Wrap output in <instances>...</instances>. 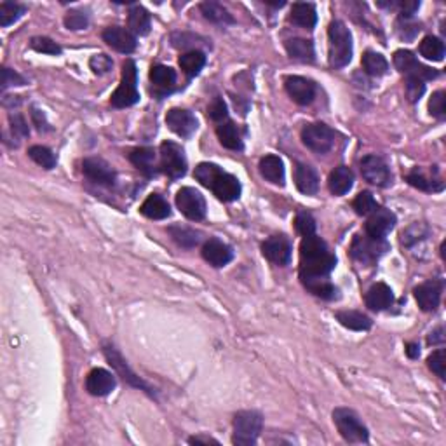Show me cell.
Segmentation results:
<instances>
[{"label": "cell", "mask_w": 446, "mask_h": 446, "mask_svg": "<svg viewBox=\"0 0 446 446\" xmlns=\"http://www.w3.org/2000/svg\"><path fill=\"white\" fill-rule=\"evenodd\" d=\"M160 171L171 180L182 178L187 173V157L182 147L175 142H164L160 145Z\"/></svg>", "instance_id": "9"}, {"label": "cell", "mask_w": 446, "mask_h": 446, "mask_svg": "<svg viewBox=\"0 0 446 446\" xmlns=\"http://www.w3.org/2000/svg\"><path fill=\"white\" fill-rule=\"evenodd\" d=\"M103 41L111 49H116L117 52H123V54H131L138 45L136 37L129 30L120 28V26H108L107 30L103 32Z\"/></svg>", "instance_id": "22"}, {"label": "cell", "mask_w": 446, "mask_h": 446, "mask_svg": "<svg viewBox=\"0 0 446 446\" xmlns=\"http://www.w3.org/2000/svg\"><path fill=\"white\" fill-rule=\"evenodd\" d=\"M301 142L314 153H326L334 145V131L323 123H310L301 127Z\"/></svg>", "instance_id": "8"}, {"label": "cell", "mask_w": 446, "mask_h": 446, "mask_svg": "<svg viewBox=\"0 0 446 446\" xmlns=\"http://www.w3.org/2000/svg\"><path fill=\"white\" fill-rule=\"evenodd\" d=\"M361 173L368 183L376 187H389L392 175L385 160L380 156H366L361 160Z\"/></svg>", "instance_id": "13"}, {"label": "cell", "mask_w": 446, "mask_h": 446, "mask_svg": "<svg viewBox=\"0 0 446 446\" xmlns=\"http://www.w3.org/2000/svg\"><path fill=\"white\" fill-rule=\"evenodd\" d=\"M204 65L206 56L204 52L199 51V49H192V51L180 56V67H182L183 74H185L187 77H195V75L201 74Z\"/></svg>", "instance_id": "35"}, {"label": "cell", "mask_w": 446, "mask_h": 446, "mask_svg": "<svg viewBox=\"0 0 446 446\" xmlns=\"http://www.w3.org/2000/svg\"><path fill=\"white\" fill-rule=\"evenodd\" d=\"M89 67L96 75H105L111 70L114 61H111L110 56L107 54H94L89 60Z\"/></svg>", "instance_id": "56"}, {"label": "cell", "mask_w": 446, "mask_h": 446, "mask_svg": "<svg viewBox=\"0 0 446 446\" xmlns=\"http://www.w3.org/2000/svg\"><path fill=\"white\" fill-rule=\"evenodd\" d=\"M89 25V16L84 11H70L65 16V26L68 30H84Z\"/></svg>", "instance_id": "52"}, {"label": "cell", "mask_w": 446, "mask_h": 446, "mask_svg": "<svg viewBox=\"0 0 446 446\" xmlns=\"http://www.w3.org/2000/svg\"><path fill=\"white\" fill-rule=\"evenodd\" d=\"M361 63H363V68H365L366 74L372 75V77H382V75H385L387 70H389V63H387L385 58H383L380 52L375 51H366L365 54H363Z\"/></svg>", "instance_id": "40"}, {"label": "cell", "mask_w": 446, "mask_h": 446, "mask_svg": "<svg viewBox=\"0 0 446 446\" xmlns=\"http://www.w3.org/2000/svg\"><path fill=\"white\" fill-rule=\"evenodd\" d=\"M304 286L316 297L323 298V300H334L339 298V290L334 284H331L326 277H316V279H304L301 281Z\"/></svg>", "instance_id": "36"}, {"label": "cell", "mask_w": 446, "mask_h": 446, "mask_svg": "<svg viewBox=\"0 0 446 446\" xmlns=\"http://www.w3.org/2000/svg\"><path fill=\"white\" fill-rule=\"evenodd\" d=\"M429 114L436 119H445L446 116V93L445 91H436L429 101Z\"/></svg>", "instance_id": "51"}, {"label": "cell", "mask_w": 446, "mask_h": 446, "mask_svg": "<svg viewBox=\"0 0 446 446\" xmlns=\"http://www.w3.org/2000/svg\"><path fill=\"white\" fill-rule=\"evenodd\" d=\"M429 234H431V229L427 227V223L415 222L412 223L406 231H403L401 244L406 246V248H412V246L416 244V242L424 241Z\"/></svg>", "instance_id": "42"}, {"label": "cell", "mask_w": 446, "mask_h": 446, "mask_svg": "<svg viewBox=\"0 0 446 446\" xmlns=\"http://www.w3.org/2000/svg\"><path fill=\"white\" fill-rule=\"evenodd\" d=\"M140 100L138 93V70L136 63L133 60H126L123 65V75H120V84L111 94L110 103L116 108L133 107Z\"/></svg>", "instance_id": "5"}, {"label": "cell", "mask_w": 446, "mask_h": 446, "mask_svg": "<svg viewBox=\"0 0 446 446\" xmlns=\"http://www.w3.org/2000/svg\"><path fill=\"white\" fill-rule=\"evenodd\" d=\"M9 124H11V133L14 138H28L30 136V127L26 124L25 117L21 114H9Z\"/></svg>", "instance_id": "54"}, {"label": "cell", "mask_w": 446, "mask_h": 446, "mask_svg": "<svg viewBox=\"0 0 446 446\" xmlns=\"http://www.w3.org/2000/svg\"><path fill=\"white\" fill-rule=\"evenodd\" d=\"M201 12L208 21L215 23V25H232L234 23V18H232L231 12L223 8L218 2H213V0H208V2H202L201 4Z\"/></svg>", "instance_id": "37"}, {"label": "cell", "mask_w": 446, "mask_h": 446, "mask_svg": "<svg viewBox=\"0 0 446 446\" xmlns=\"http://www.w3.org/2000/svg\"><path fill=\"white\" fill-rule=\"evenodd\" d=\"M190 445H199V443H204V445H218V441L213 438H208V436H193V438L189 439Z\"/></svg>", "instance_id": "61"}, {"label": "cell", "mask_w": 446, "mask_h": 446, "mask_svg": "<svg viewBox=\"0 0 446 446\" xmlns=\"http://www.w3.org/2000/svg\"><path fill=\"white\" fill-rule=\"evenodd\" d=\"M216 136H218L220 143H222L225 149L235 150V152H241V150L244 149L241 133H239L237 126H235L234 123H231V120H225V123H222L216 127Z\"/></svg>", "instance_id": "32"}, {"label": "cell", "mask_w": 446, "mask_h": 446, "mask_svg": "<svg viewBox=\"0 0 446 446\" xmlns=\"http://www.w3.org/2000/svg\"><path fill=\"white\" fill-rule=\"evenodd\" d=\"M389 251L385 239H373L370 235H356L350 246V257L363 265H373Z\"/></svg>", "instance_id": "7"}, {"label": "cell", "mask_w": 446, "mask_h": 446, "mask_svg": "<svg viewBox=\"0 0 446 446\" xmlns=\"http://www.w3.org/2000/svg\"><path fill=\"white\" fill-rule=\"evenodd\" d=\"M166 124L180 138H190L198 131V119L185 108H171L166 114Z\"/></svg>", "instance_id": "15"}, {"label": "cell", "mask_w": 446, "mask_h": 446, "mask_svg": "<svg viewBox=\"0 0 446 446\" xmlns=\"http://www.w3.org/2000/svg\"><path fill=\"white\" fill-rule=\"evenodd\" d=\"M143 216L150 220H164L167 216H171V208H169V202L159 195V193H152L145 199V202L140 208Z\"/></svg>", "instance_id": "31"}, {"label": "cell", "mask_w": 446, "mask_h": 446, "mask_svg": "<svg viewBox=\"0 0 446 446\" xmlns=\"http://www.w3.org/2000/svg\"><path fill=\"white\" fill-rule=\"evenodd\" d=\"M290 21L293 25L301 26V28L312 30L317 23V12L314 4H310V2H297V4H293L290 12Z\"/></svg>", "instance_id": "28"}, {"label": "cell", "mask_w": 446, "mask_h": 446, "mask_svg": "<svg viewBox=\"0 0 446 446\" xmlns=\"http://www.w3.org/2000/svg\"><path fill=\"white\" fill-rule=\"evenodd\" d=\"M427 342L431 343V346H441V343L445 342V328L443 326L436 328V330L429 334Z\"/></svg>", "instance_id": "60"}, {"label": "cell", "mask_w": 446, "mask_h": 446, "mask_svg": "<svg viewBox=\"0 0 446 446\" xmlns=\"http://www.w3.org/2000/svg\"><path fill=\"white\" fill-rule=\"evenodd\" d=\"M337 319L342 326L352 331H368L373 324L366 314L357 312V310H340V312H337Z\"/></svg>", "instance_id": "34"}, {"label": "cell", "mask_w": 446, "mask_h": 446, "mask_svg": "<svg viewBox=\"0 0 446 446\" xmlns=\"http://www.w3.org/2000/svg\"><path fill=\"white\" fill-rule=\"evenodd\" d=\"M392 8H398L401 11V16H410L413 18L418 8H421V2H416V0H399V2H392Z\"/></svg>", "instance_id": "58"}, {"label": "cell", "mask_w": 446, "mask_h": 446, "mask_svg": "<svg viewBox=\"0 0 446 446\" xmlns=\"http://www.w3.org/2000/svg\"><path fill=\"white\" fill-rule=\"evenodd\" d=\"M169 235L173 237V241L182 248H195L201 242V234L193 229L183 227V225H173L167 229Z\"/></svg>", "instance_id": "39"}, {"label": "cell", "mask_w": 446, "mask_h": 446, "mask_svg": "<svg viewBox=\"0 0 446 446\" xmlns=\"http://www.w3.org/2000/svg\"><path fill=\"white\" fill-rule=\"evenodd\" d=\"M284 47H286L288 54H290L293 60L304 61V63H312L314 58H316L312 41H307V39H288V41L284 42Z\"/></svg>", "instance_id": "29"}, {"label": "cell", "mask_w": 446, "mask_h": 446, "mask_svg": "<svg viewBox=\"0 0 446 446\" xmlns=\"http://www.w3.org/2000/svg\"><path fill=\"white\" fill-rule=\"evenodd\" d=\"M330 41V65L333 68H343L352 60V34L340 19L330 23L328 28Z\"/></svg>", "instance_id": "3"}, {"label": "cell", "mask_w": 446, "mask_h": 446, "mask_svg": "<svg viewBox=\"0 0 446 446\" xmlns=\"http://www.w3.org/2000/svg\"><path fill=\"white\" fill-rule=\"evenodd\" d=\"M394 67L405 77H416L422 78L424 82L432 81L439 75L438 70L422 65L421 61L416 60V56L412 51H406V49H399V51L394 52Z\"/></svg>", "instance_id": "11"}, {"label": "cell", "mask_w": 446, "mask_h": 446, "mask_svg": "<svg viewBox=\"0 0 446 446\" xmlns=\"http://www.w3.org/2000/svg\"><path fill=\"white\" fill-rule=\"evenodd\" d=\"M208 116L209 119L215 120V123H225L229 119V110H227V103L222 100V98H215L211 101V105L208 107Z\"/></svg>", "instance_id": "53"}, {"label": "cell", "mask_w": 446, "mask_h": 446, "mask_svg": "<svg viewBox=\"0 0 446 446\" xmlns=\"http://www.w3.org/2000/svg\"><path fill=\"white\" fill-rule=\"evenodd\" d=\"M32 119H34V124L37 126V129L41 133H45V131H51V126H49L47 119H45L44 111L39 110V108H32Z\"/></svg>", "instance_id": "59"}, {"label": "cell", "mask_w": 446, "mask_h": 446, "mask_svg": "<svg viewBox=\"0 0 446 446\" xmlns=\"http://www.w3.org/2000/svg\"><path fill=\"white\" fill-rule=\"evenodd\" d=\"M337 265V257L316 234L304 237L300 244V279L326 277Z\"/></svg>", "instance_id": "1"}, {"label": "cell", "mask_w": 446, "mask_h": 446, "mask_svg": "<svg viewBox=\"0 0 446 446\" xmlns=\"http://www.w3.org/2000/svg\"><path fill=\"white\" fill-rule=\"evenodd\" d=\"M202 258H204L209 265L220 268V267H225V265L234 258V251H232V248L227 244V242L220 241V239L216 237H211L204 242V246H202Z\"/></svg>", "instance_id": "20"}, {"label": "cell", "mask_w": 446, "mask_h": 446, "mask_svg": "<svg viewBox=\"0 0 446 446\" xmlns=\"http://www.w3.org/2000/svg\"><path fill=\"white\" fill-rule=\"evenodd\" d=\"M396 28H398V35L403 41H413L421 32V25L410 16H399Z\"/></svg>", "instance_id": "46"}, {"label": "cell", "mask_w": 446, "mask_h": 446, "mask_svg": "<svg viewBox=\"0 0 446 446\" xmlns=\"http://www.w3.org/2000/svg\"><path fill=\"white\" fill-rule=\"evenodd\" d=\"M406 182L422 192H441L445 189V183L439 178L438 167H432L431 176L425 175L422 167H413L412 171L406 175Z\"/></svg>", "instance_id": "23"}, {"label": "cell", "mask_w": 446, "mask_h": 446, "mask_svg": "<svg viewBox=\"0 0 446 446\" xmlns=\"http://www.w3.org/2000/svg\"><path fill=\"white\" fill-rule=\"evenodd\" d=\"M116 376L103 368L91 370L86 379V390L91 396H96V398L108 396L111 390L116 389Z\"/></svg>", "instance_id": "21"}, {"label": "cell", "mask_w": 446, "mask_h": 446, "mask_svg": "<svg viewBox=\"0 0 446 446\" xmlns=\"http://www.w3.org/2000/svg\"><path fill=\"white\" fill-rule=\"evenodd\" d=\"M103 352H105V356H107L108 363H110V365L116 368V372L119 373V375L123 376V379L126 380L129 385L136 387V389H140V390H145L147 394H150V396L156 394L152 387H150L147 382H143V380L140 379V376H138L136 373L129 368V366H127V361L120 356V352L116 349V347L108 343V346L103 347Z\"/></svg>", "instance_id": "12"}, {"label": "cell", "mask_w": 446, "mask_h": 446, "mask_svg": "<svg viewBox=\"0 0 446 446\" xmlns=\"http://www.w3.org/2000/svg\"><path fill=\"white\" fill-rule=\"evenodd\" d=\"M295 227H297L298 234L309 237V235L316 234V220L309 211H301L295 218Z\"/></svg>", "instance_id": "47"}, {"label": "cell", "mask_w": 446, "mask_h": 446, "mask_svg": "<svg viewBox=\"0 0 446 446\" xmlns=\"http://www.w3.org/2000/svg\"><path fill=\"white\" fill-rule=\"evenodd\" d=\"M427 366L432 373L439 376L441 380L446 379V352L445 349H438L427 357Z\"/></svg>", "instance_id": "48"}, {"label": "cell", "mask_w": 446, "mask_h": 446, "mask_svg": "<svg viewBox=\"0 0 446 446\" xmlns=\"http://www.w3.org/2000/svg\"><path fill=\"white\" fill-rule=\"evenodd\" d=\"M28 157H30L35 164L44 167V169H52V167H56V162H58L52 150L42 145L30 147V149H28Z\"/></svg>", "instance_id": "44"}, {"label": "cell", "mask_w": 446, "mask_h": 446, "mask_svg": "<svg viewBox=\"0 0 446 446\" xmlns=\"http://www.w3.org/2000/svg\"><path fill=\"white\" fill-rule=\"evenodd\" d=\"M354 185V173L350 167L339 166L334 167L328 178V187L333 195H346Z\"/></svg>", "instance_id": "26"}, {"label": "cell", "mask_w": 446, "mask_h": 446, "mask_svg": "<svg viewBox=\"0 0 446 446\" xmlns=\"http://www.w3.org/2000/svg\"><path fill=\"white\" fill-rule=\"evenodd\" d=\"M26 78L23 75H19L16 70L4 67L2 68V91H6L8 87L12 86H25Z\"/></svg>", "instance_id": "57"}, {"label": "cell", "mask_w": 446, "mask_h": 446, "mask_svg": "<svg viewBox=\"0 0 446 446\" xmlns=\"http://www.w3.org/2000/svg\"><path fill=\"white\" fill-rule=\"evenodd\" d=\"M176 206L185 218L192 222H201L206 216V199L199 190L192 187H183L176 193Z\"/></svg>", "instance_id": "10"}, {"label": "cell", "mask_w": 446, "mask_h": 446, "mask_svg": "<svg viewBox=\"0 0 446 446\" xmlns=\"http://www.w3.org/2000/svg\"><path fill=\"white\" fill-rule=\"evenodd\" d=\"M150 81L159 89H171L176 84V72L171 67H166V65H153L150 68Z\"/></svg>", "instance_id": "38"}, {"label": "cell", "mask_w": 446, "mask_h": 446, "mask_svg": "<svg viewBox=\"0 0 446 446\" xmlns=\"http://www.w3.org/2000/svg\"><path fill=\"white\" fill-rule=\"evenodd\" d=\"M352 208L356 209L357 215H370V213H373L375 209H379V202L375 201V198H373V193L368 192V190H365V192L357 193V198L352 201Z\"/></svg>", "instance_id": "45"}, {"label": "cell", "mask_w": 446, "mask_h": 446, "mask_svg": "<svg viewBox=\"0 0 446 446\" xmlns=\"http://www.w3.org/2000/svg\"><path fill=\"white\" fill-rule=\"evenodd\" d=\"M396 225V215L390 209L379 208L370 213V218L366 222V235L373 239H385Z\"/></svg>", "instance_id": "18"}, {"label": "cell", "mask_w": 446, "mask_h": 446, "mask_svg": "<svg viewBox=\"0 0 446 446\" xmlns=\"http://www.w3.org/2000/svg\"><path fill=\"white\" fill-rule=\"evenodd\" d=\"M405 91H406V98H408L412 103L421 100L425 93V82L422 78L416 77H406V84H405Z\"/></svg>", "instance_id": "50"}, {"label": "cell", "mask_w": 446, "mask_h": 446, "mask_svg": "<svg viewBox=\"0 0 446 446\" xmlns=\"http://www.w3.org/2000/svg\"><path fill=\"white\" fill-rule=\"evenodd\" d=\"M199 41H204V39H201L199 35H193V34H185V32H176V34L171 35V42L175 47L178 49H187V47H195V45H199L201 42Z\"/></svg>", "instance_id": "55"}, {"label": "cell", "mask_w": 446, "mask_h": 446, "mask_svg": "<svg viewBox=\"0 0 446 446\" xmlns=\"http://www.w3.org/2000/svg\"><path fill=\"white\" fill-rule=\"evenodd\" d=\"M234 434L232 443L237 446H253L258 441L262 427H264V416L255 410H244L235 413L234 416Z\"/></svg>", "instance_id": "4"}, {"label": "cell", "mask_w": 446, "mask_h": 446, "mask_svg": "<svg viewBox=\"0 0 446 446\" xmlns=\"http://www.w3.org/2000/svg\"><path fill=\"white\" fill-rule=\"evenodd\" d=\"M413 293H415L416 304L424 312H434L439 307V301H441L443 283L441 281H427V283L416 286Z\"/></svg>", "instance_id": "19"}, {"label": "cell", "mask_w": 446, "mask_h": 446, "mask_svg": "<svg viewBox=\"0 0 446 446\" xmlns=\"http://www.w3.org/2000/svg\"><path fill=\"white\" fill-rule=\"evenodd\" d=\"M127 26L133 35H149L150 26H152V18H150L149 11L142 6H133L129 9V16H127Z\"/></svg>", "instance_id": "30"}, {"label": "cell", "mask_w": 446, "mask_h": 446, "mask_svg": "<svg viewBox=\"0 0 446 446\" xmlns=\"http://www.w3.org/2000/svg\"><path fill=\"white\" fill-rule=\"evenodd\" d=\"M82 173L91 182L103 187H111L117 180L114 167L107 160L101 159V157H87V159H84V162H82Z\"/></svg>", "instance_id": "14"}, {"label": "cell", "mask_w": 446, "mask_h": 446, "mask_svg": "<svg viewBox=\"0 0 446 446\" xmlns=\"http://www.w3.org/2000/svg\"><path fill=\"white\" fill-rule=\"evenodd\" d=\"M30 47L34 51L42 52V54H51V56H60L61 47L56 44L54 41H51L49 37H34L30 42Z\"/></svg>", "instance_id": "49"}, {"label": "cell", "mask_w": 446, "mask_h": 446, "mask_svg": "<svg viewBox=\"0 0 446 446\" xmlns=\"http://www.w3.org/2000/svg\"><path fill=\"white\" fill-rule=\"evenodd\" d=\"M284 87L298 105H310L316 98V84L310 78L300 77V75H288L284 78Z\"/></svg>", "instance_id": "17"}, {"label": "cell", "mask_w": 446, "mask_h": 446, "mask_svg": "<svg viewBox=\"0 0 446 446\" xmlns=\"http://www.w3.org/2000/svg\"><path fill=\"white\" fill-rule=\"evenodd\" d=\"M418 51H421V54L424 56L425 60L443 61V58H445V44H443L441 39L434 37V35H427V37H424V41L421 42Z\"/></svg>", "instance_id": "41"}, {"label": "cell", "mask_w": 446, "mask_h": 446, "mask_svg": "<svg viewBox=\"0 0 446 446\" xmlns=\"http://www.w3.org/2000/svg\"><path fill=\"white\" fill-rule=\"evenodd\" d=\"M406 354H408V357H412V359H416V357L421 356V346H418V343H408V346H406Z\"/></svg>", "instance_id": "62"}, {"label": "cell", "mask_w": 446, "mask_h": 446, "mask_svg": "<svg viewBox=\"0 0 446 446\" xmlns=\"http://www.w3.org/2000/svg\"><path fill=\"white\" fill-rule=\"evenodd\" d=\"M295 185L305 195H316L319 190V176H317L316 169L310 167L309 164L298 162L295 167Z\"/></svg>", "instance_id": "24"}, {"label": "cell", "mask_w": 446, "mask_h": 446, "mask_svg": "<svg viewBox=\"0 0 446 446\" xmlns=\"http://www.w3.org/2000/svg\"><path fill=\"white\" fill-rule=\"evenodd\" d=\"M291 242L288 241L284 235H274L268 237L267 241L262 244V253L267 258L268 262H272L274 265L284 267L291 262Z\"/></svg>", "instance_id": "16"}, {"label": "cell", "mask_w": 446, "mask_h": 446, "mask_svg": "<svg viewBox=\"0 0 446 446\" xmlns=\"http://www.w3.org/2000/svg\"><path fill=\"white\" fill-rule=\"evenodd\" d=\"M193 176L206 189H211L216 198L223 202H232L241 195V182L231 173H225L213 162L198 164Z\"/></svg>", "instance_id": "2"}, {"label": "cell", "mask_w": 446, "mask_h": 446, "mask_svg": "<svg viewBox=\"0 0 446 446\" xmlns=\"http://www.w3.org/2000/svg\"><path fill=\"white\" fill-rule=\"evenodd\" d=\"M129 160L136 169L147 176H153L157 173L156 169V153L149 147H142V149L131 150Z\"/></svg>", "instance_id": "33"}, {"label": "cell", "mask_w": 446, "mask_h": 446, "mask_svg": "<svg viewBox=\"0 0 446 446\" xmlns=\"http://www.w3.org/2000/svg\"><path fill=\"white\" fill-rule=\"evenodd\" d=\"M26 12L25 6L18 4V2H2L0 4V26H9L14 21H18L23 14Z\"/></svg>", "instance_id": "43"}, {"label": "cell", "mask_w": 446, "mask_h": 446, "mask_svg": "<svg viewBox=\"0 0 446 446\" xmlns=\"http://www.w3.org/2000/svg\"><path fill=\"white\" fill-rule=\"evenodd\" d=\"M333 422L340 436L349 443H368L370 434L357 413L350 408H334Z\"/></svg>", "instance_id": "6"}, {"label": "cell", "mask_w": 446, "mask_h": 446, "mask_svg": "<svg viewBox=\"0 0 446 446\" xmlns=\"http://www.w3.org/2000/svg\"><path fill=\"white\" fill-rule=\"evenodd\" d=\"M366 307L375 312H380V310L389 309L392 301H394V295H392V290L387 286L385 283H376L373 284L372 288L368 290L365 297Z\"/></svg>", "instance_id": "25"}, {"label": "cell", "mask_w": 446, "mask_h": 446, "mask_svg": "<svg viewBox=\"0 0 446 446\" xmlns=\"http://www.w3.org/2000/svg\"><path fill=\"white\" fill-rule=\"evenodd\" d=\"M260 175L264 176L267 182L274 183V185H284V164L281 157L277 156H265L260 159Z\"/></svg>", "instance_id": "27"}]
</instances>
